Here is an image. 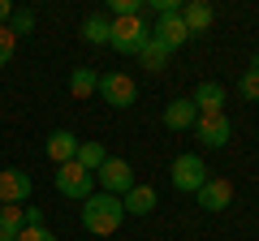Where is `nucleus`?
I'll return each instance as SVG.
<instances>
[{"mask_svg":"<svg viewBox=\"0 0 259 241\" xmlns=\"http://www.w3.org/2000/svg\"><path fill=\"white\" fill-rule=\"evenodd\" d=\"M108 159V151L100 147V142H78V155H74V164H82L87 172H100V164Z\"/></svg>","mask_w":259,"mask_h":241,"instance_id":"obj_19","label":"nucleus"},{"mask_svg":"<svg viewBox=\"0 0 259 241\" xmlns=\"http://www.w3.org/2000/svg\"><path fill=\"white\" fill-rule=\"evenodd\" d=\"M147 39H151V30H147L143 18H117V22H112V39H108V43L117 47V52H125V56H139Z\"/></svg>","mask_w":259,"mask_h":241,"instance_id":"obj_3","label":"nucleus"},{"mask_svg":"<svg viewBox=\"0 0 259 241\" xmlns=\"http://www.w3.org/2000/svg\"><path fill=\"white\" fill-rule=\"evenodd\" d=\"M30 198V176L22 168H0V207H18Z\"/></svg>","mask_w":259,"mask_h":241,"instance_id":"obj_8","label":"nucleus"},{"mask_svg":"<svg viewBox=\"0 0 259 241\" xmlns=\"http://www.w3.org/2000/svg\"><path fill=\"white\" fill-rule=\"evenodd\" d=\"M125 220V207H121L117 194H91L82 203V228L95 232V237H112Z\"/></svg>","mask_w":259,"mask_h":241,"instance_id":"obj_1","label":"nucleus"},{"mask_svg":"<svg viewBox=\"0 0 259 241\" xmlns=\"http://www.w3.org/2000/svg\"><path fill=\"white\" fill-rule=\"evenodd\" d=\"M182 22L190 35H203L207 26H212V5H203V0H190V5H182Z\"/></svg>","mask_w":259,"mask_h":241,"instance_id":"obj_15","label":"nucleus"},{"mask_svg":"<svg viewBox=\"0 0 259 241\" xmlns=\"http://www.w3.org/2000/svg\"><path fill=\"white\" fill-rule=\"evenodd\" d=\"M190 99H194V108H199V116H221L225 112V86L221 82H199Z\"/></svg>","mask_w":259,"mask_h":241,"instance_id":"obj_11","label":"nucleus"},{"mask_svg":"<svg viewBox=\"0 0 259 241\" xmlns=\"http://www.w3.org/2000/svg\"><path fill=\"white\" fill-rule=\"evenodd\" d=\"M44 151H48L52 164H69V159L78 155V134L74 130H52V134H48V142H44Z\"/></svg>","mask_w":259,"mask_h":241,"instance_id":"obj_13","label":"nucleus"},{"mask_svg":"<svg viewBox=\"0 0 259 241\" xmlns=\"http://www.w3.org/2000/svg\"><path fill=\"white\" fill-rule=\"evenodd\" d=\"M82 39H87V43H95V47L108 43V39H112V18H104V13H91V18L82 22Z\"/></svg>","mask_w":259,"mask_h":241,"instance_id":"obj_16","label":"nucleus"},{"mask_svg":"<svg viewBox=\"0 0 259 241\" xmlns=\"http://www.w3.org/2000/svg\"><path fill=\"white\" fill-rule=\"evenodd\" d=\"M238 91H242V99H259V69H246L238 78Z\"/></svg>","mask_w":259,"mask_h":241,"instance_id":"obj_23","label":"nucleus"},{"mask_svg":"<svg viewBox=\"0 0 259 241\" xmlns=\"http://www.w3.org/2000/svg\"><path fill=\"white\" fill-rule=\"evenodd\" d=\"M18 241H56V237H52L48 228H22V232H18Z\"/></svg>","mask_w":259,"mask_h":241,"instance_id":"obj_25","label":"nucleus"},{"mask_svg":"<svg viewBox=\"0 0 259 241\" xmlns=\"http://www.w3.org/2000/svg\"><path fill=\"white\" fill-rule=\"evenodd\" d=\"M95 181L104 186V194H117V198H125L130 190L139 186V181H134V168H130L125 159H117V155H108V159L100 164V172H95Z\"/></svg>","mask_w":259,"mask_h":241,"instance_id":"obj_4","label":"nucleus"},{"mask_svg":"<svg viewBox=\"0 0 259 241\" xmlns=\"http://www.w3.org/2000/svg\"><path fill=\"white\" fill-rule=\"evenodd\" d=\"M194 198H199V207H203V211H225V207H229L233 203V186H229V181H225V176H207V181H203V186H199V194H194Z\"/></svg>","mask_w":259,"mask_h":241,"instance_id":"obj_9","label":"nucleus"},{"mask_svg":"<svg viewBox=\"0 0 259 241\" xmlns=\"http://www.w3.org/2000/svg\"><path fill=\"white\" fill-rule=\"evenodd\" d=\"M164 125H168L173 134L194 130V125H199V108H194V99H182V95H177V99L164 108Z\"/></svg>","mask_w":259,"mask_h":241,"instance_id":"obj_12","label":"nucleus"},{"mask_svg":"<svg viewBox=\"0 0 259 241\" xmlns=\"http://www.w3.org/2000/svg\"><path fill=\"white\" fill-rule=\"evenodd\" d=\"M13 18V5H9V0H0V22H9Z\"/></svg>","mask_w":259,"mask_h":241,"instance_id":"obj_26","label":"nucleus"},{"mask_svg":"<svg viewBox=\"0 0 259 241\" xmlns=\"http://www.w3.org/2000/svg\"><path fill=\"white\" fill-rule=\"evenodd\" d=\"M151 39H156V43H164L168 52H177V47L190 39V30H186L182 13H164V18H156V26H151Z\"/></svg>","mask_w":259,"mask_h":241,"instance_id":"obj_10","label":"nucleus"},{"mask_svg":"<svg viewBox=\"0 0 259 241\" xmlns=\"http://www.w3.org/2000/svg\"><path fill=\"white\" fill-rule=\"evenodd\" d=\"M168 176H173V186L182 190V194H199V186L207 181V168L199 155H177L173 168H168Z\"/></svg>","mask_w":259,"mask_h":241,"instance_id":"obj_6","label":"nucleus"},{"mask_svg":"<svg viewBox=\"0 0 259 241\" xmlns=\"http://www.w3.org/2000/svg\"><path fill=\"white\" fill-rule=\"evenodd\" d=\"M9 30H13V39H18V35H30V30H35V13H30V9H13Z\"/></svg>","mask_w":259,"mask_h":241,"instance_id":"obj_22","label":"nucleus"},{"mask_svg":"<svg viewBox=\"0 0 259 241\" xmlns=\"http://www.w3.org/2000/svg\"><path fill=\"white\" fill-rule=\"evenodd\" d=\"M250 69H259V56H250Z\"/></svg>","mask_w":259,"mask_h":241,"instance_id":"obj_27","label":"nucleus"},{"mask_svg":"<svg viewBox=\"0 0 259 241\" xmlns=\"http://www.w3.org/2000/svg\"><path fill=\"white\" fill-rule=\"evenodd\" d=\"M13 47H18L13 30H9V26H0V65H9V61H13Z\"/></svg>","mask_w":259,"mask_h":241,"instance_id":"obj_24","label":"nucleus"},{"mask_svg":"<svg viewBox=\"0 0 259 241\" xmlns=\"http://www.w3.org/2000/svg\"><path fill=\"white\" fill-rule=\"evenodd\" d=\"M194 134H199V142H203L207 151H221V147H229V138H233V125H229V116H199V125H194Z\"/></svg>","mask_w":259,"mask_h":241,"instance_id":"obj_7","label":"nucleus"},{"mask_svg":"<svg viewBox=\"0 0 259 241\" xmlns=\"http://www.w3.org/2000/svg\"><path fill=\"white\" fill-rule=\"evenodd\" d=\"M95 86H100V74H95V69H74V74H69V95H74V99L95 95Z\"/></svg>","mask_w":259,"mask_h":241,"instance_id":"obj_18","label":"nucleus"},{"mask_svg":"<svg viewBox=\"0 0 259 241\" xmlns=\"http://www.w3.org/2000/svg\"><path fill=\"white\" fill-rule=\"evenodd\" d=\"M22 232V207H0V241H18Z\"/></svg>","mask_w":259,"mask_h":241,"instance_id":"obj_20","label":"nucleus"},{"mask_svg":"<svg viewBox=\"0 0 259 241\" xmlns=\"http://www.w3.org/2000/svg\"><path fill=\"white\" fill-rule=\"evenodd\" d=\"M100 99L112 103V108H130V103H139V86H134V78L125 74H100Z\"/></svg>","mask_w":259,"mask_h":241,"instance_id":"obj_5","label":"nucleus"},{"mask_svg":"<svg viewBox=\"0 0 259 241\" xmlns=\"http://www.w3.org/2000/svg\"><path fill=\"white\" fill-rule=\"evenodd\" d=\"M121 207H125V215H151L156 211V190L151 186H134L125 198H121Z\"/></svg>","mask_w":259,"mask_h":241,"instance_id":"obj_14","label":"nucleus"},{"mask_svg":"<svg viewBox=\"0 0 259 241\" xmlns=\"http://www.w3.org/2000/svg\"><path fill=\"white\" fill-rule=\"evenodd\" d=\"M112 9V22L117 18H143V0H108Z\"/></svg>","mask_w":259,"mask_h":241,"instance_id":"obj_21","label":"nucleus"},{"mask_svg":"<svg viewBox=\"0 0 259 241\" xmlns=\"http://www.w3.org/2000/svg\"><path fill=\"white\" fill-rule=\"evenodd\" d=\"M168 47L164 43H156V39H147V43H143V52H139V61H143V69H151V74H160V69L168 65Z\"/></svg>","mask_w":259,"mask_h":241,"instance_id":"obj_17","label":"nucleus"},{"mask_svg":"<svg viewBox=\"0 0 259 241\" xmlns=\"http://www.w3.org/2000/svg\"><path fill=\"white\" fill-rule=\"evenodd\" d=\"M56 190H61L65 198H74V203H87L95 190V172H87L82 164H56Z\"/></svg>","mask_w":259,"mask_h":241,"instance_id":"obj_2","label":"nucleus"}]
</instances>
